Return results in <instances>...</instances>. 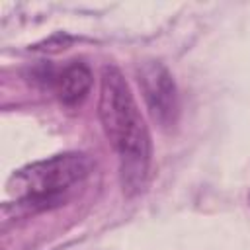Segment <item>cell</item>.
Wrapping results in <instances>:
<instances>
[{
    "instance_id": "1",
    "label": "cell",
    "mask_w": 250,
    "mask_h": 250,
    "mask_svg": "<svg viewBox=\"0 0 250 250\" xmlns=\"http://www.w3.org/2000/svg\"><path fill=\"white\" fill-rule=\"evenodd\" d=\"M98 115L109 145L119 156L123 189L133 195L148 176L150 135L127 80L115 64L102 66Z\"/></svg>"
},
{
    "instance_id": "2",
    "label": "cell",
    "mask_w": 250,
    "mask_h": 250,
    "mask_svg": "<svg viewBox=\"0 0 250 250\" xmlns=\"http://www.w3.org/2000/svg\"><path fill=\"white\" fill-rule=\"evenodd\" d=\"M92 168V158L82 152H62L31 162L10 176L8 193L14 201H8L4 211L14 209V217L20 219L57 209L66 203Z\"/></svg>"
},
{
    "instance_id": "3",
    "label": "cell",
    "mask_w": 250,
    "mask_h": 250,
    "mask_svg": "<svg viewBox=\"0 0 250 250\" xmlns=\"http://www.w3.org/2000/svg\"><path fill=\"white\" fill-rule=\"evenodd\" d=\"M137 80L150 117L164 129L172 127L180 113V102L170 70L158 61H146L139 66Z\"/></svg>"
},
{
    "instance_id": "4",
    "label": "cell",
    "mask_w": 250,
    "mask_h": 250,
    "mask_svg": "<svg viewBox=\"0 0 250 250\" xmlns=\"http://www.w3.org/2000/svg\"><path fill=\"white\" fill-rule=\"evenodd\" d=\"M94 82V74L84 61H70L51 76V88L62 105L74 107L84 102Z\"/></svg>"
}]
</instances>
